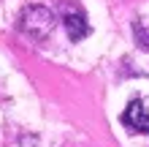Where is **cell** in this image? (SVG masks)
Wrapping results in <instances>:
<instances>
[{
	"instance_id": "6da1fadb",
	"label": "cell",
	"mask_w": 149,
	"mask_h": 147,
	"mask_svg": "<svg viewBox=\"0 0 149 147\" xmlns=\"http://www.w3.org/2000/svg\"><path fill=\"white\" fill-rule=\"evenodd\" d=\"M54 14L46 6H27L19 14V30L33 41H46L54 30Z\"/></svg>"
},
{
	"instance_id": "7a4b0ae2",
	"label": "cell",
	"mask_w": 149,
	"mask_h": 147,
	"mask_svg": "<svg viewBox=\"0 0 149 147\" xmlns=\"http://www.w3.org/2000/svg\"><path fill=\"white\" fill-rule=\"evenodd\" d=\"M57 11H60V19H63L71 41H81V38L90 36L87 14H84V8L79 6L76 0H60V3H57Z\"/></svg>"
},
{
	"instance_id": "3957f363",
	"label": "cell",
	"mask_w": 149,
	"mask_h": 147,
	"mask_svg": "<svg viewBox=\"0 0 149 147\" xmlns=\"http://www.w3.org/2000/svg\"><path fill=\"white\" fill-rule=\"evenodd\" d=\"M122 123L136 134H149V109L141 101H130L127 109L122 112Z\"/></svg>"
},
{
	"instance_id": "277c9868",
	"label": "cell",
	"mask_w": 149,
	"mask_h": 147,
	"mask_svg": "<svg viewBox=\"0 0 149 147\" xmlns=\"http://www.w3.org/2000/svg\"><path fill=\"white\" fill-rule=\"evenodd\" d=\"M133 33H136V44L141 49H149V22L146 19H136L133 22Z\"/></svg>"
}]
</instances>
